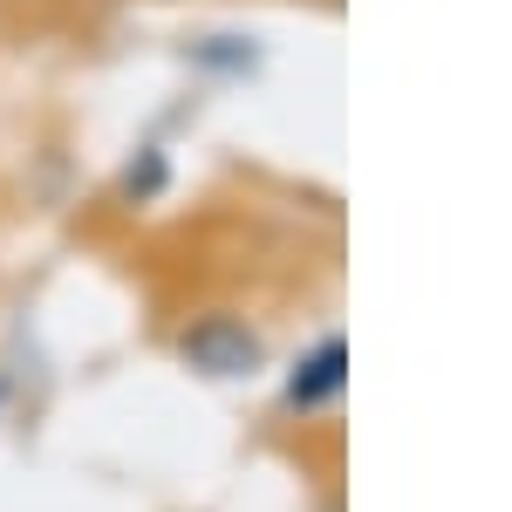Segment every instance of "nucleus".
<instances>
[{"label": "nucleus", "mask_w": 512, "mask_h": 512, "mask_svg": "<svg viewBox=\"0 0 512 512\" xmlns=\"http://www.w3.org/2000/svg\"><path fill=\"white\" fill-rule=\"evenodd\" d=\"M178 355L192 362V369H205V376H253L260 362H267V349H260V335L246 328V321L233 315H205L185 328V342H178Z\"/></svg>", "instance_id": "obj_1"}, {"label": "nucleus", "mask_w": 512, "mask_h": 512, "mask_svg": "<svg viewBox=\"0 0 512 512\" xmlns=\"http://www.w3.org/2000/svg\"><path fill=\"white\" fill-rule=\"evenodd\" d=\"M342 390H349V342L342 335H321L315 349L294 362V376H287V410H321V403H335Z\"/></svg>", "instance_id": "obj_2"}, {"label": "nucleus", "mask_w": 512, "mask_h": 512, "mask_svg": "<svg viewBox=\"0 0 512 512\" xmlns=\"http://www.w3.org/2000/svg\"><path fill=\"white\" fill-rule=\"evenodd\" d=\"M164 178H171V171H164V158H158V151H144V158L123 171V198H137V205H144V198L164 192Z\"/></svg>", "instance_id": "obj_3"}, {"label": "nucleus", "mask_w": 512, "mask_h": 512, "mask_svg": "<svg viewBox=\"0 0 512 512\" xmlns=\"http://www.w3.org/2000/svg\"><path fill=\"white\" fill-rule=\"evenodd\" d=\"M0 396H7V383H0Z\"/></svg>", "instance_id": "obj_4"}]
</instances>
